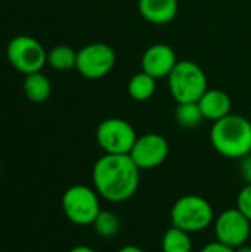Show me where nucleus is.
I'll return each instance as SVG.
<instances>
[{"label": "nucleus", "mask_w": 251, "mask_h": 252, "mask_svg": "<svg viewBox=\"0 0 251 252\" xmlns=\"http://www.w3.org/2000/svg\"><path fill=\"white\" fill-rule=\"evenodd\" d=\"M68 252H96L93 248L90 247H86V245H78V247H74L71 248Z\"/></svg>", "instance_id": "obj_23"}, {"label": "nucleus", "mask_w": 251, "mask_h": 252, "mask_svg": "<svg viewBox=\"0 0 251 252\" xmlns=\"http://www.w3.org/2000/svg\"><path fill=\"white\" fill-rule=\"evenodd\" d=\"M167 81L170 94L178 103L198 102L209 89L204 69L189 59L179 61L167 77Z\"/></svg>", "instance_id": "obj_3"}, {"label": "nucleus", "mask_w": 251, "mask_h": 252, "mask_svg": "<svg viewBox=\"0 0 251 252\" xmlns=\"http://www.w3.org/2000/svg\"><path fill=\"white\" fill-rule=\"evenodd\" d=\"M200 252H235L234 248H229V247H226V245H223V244H220V242H210V244H207L203 250Z\"/></svg>", "instance_id": "obj_22"}, {"label": "nucleus", "mask_w": 251, "mask_h": 252, "mask_svg": "<svg viewBox=\"0 0 251 252\" xmlns=\"http://www.w3.org/2000/svg\"><path fill=\"white\" fill-rule=\"evenodd\" d=\"M117 252H145L143 250H141L139 247H135V245H126L123 247L121 250H118Z\"/></svg>", "instance_id": "obj_24"}, {"label": "nucleus", "mask_w": 251, "mask_h": 252, "mask_svg": "<svg viewBox=\"0 0 251 252\" xmlns=\"http://www.w3.org/2000/svg\"><path fill=\"white\" fill-rule=\"evenodd\" d=\"M250 230L251 221L237 207L222 211L215 220L216 241L234 250L247 242Z\"/></svg>", "instance_id": "obj_9"}, {"label": "nucleus", "mask_w": 251, "mask_h": 252, "mask_svg": "<svg viewBox=\"0 0 251 252\" xmlns=\"http://www.w3.org/2000/svg\"><path fill=\"white\" fill-rule=\"evenodd\" d=\"M47 63L59 72H67L75 68L77 52L71 46L58 44L47 52Z\"/></svg>", "instance_id": "obj_16"}, {"label": "nucleus", "mask_w": 251, "mask_h": 252, "mask_svg": "<svg viewBox=\"0 0 251 252\" xmlns=\"http://www.w3.org/2000/svg\"><path fill=\"white\" fill-rule=\"evenodd\" d=\"M240 170H241V176H243L246 185H251V154L241 158Z\"/></svg>", "instance_id": "obj_21"}, {"label": "nucleus", "mask_w": 251, "mask_h": 252, "mask_svg": "<svg viewBox=\"0 0 251 252\" xmlns=\"http://www.w3.org/2000/svg\"><path fill=\"white\" fill-rule=\"evenodd\" d=\"M9 63L21 74L38 72L47 63V52L43 44L31 35H16L6 47Z\"/></svg>", "instance_id": "obj_6"}, {"label": "nucleus", "mask_w": 251, "mask_h": 252, "mask_svg": "<svg viewBox=\"0 0 251 252\" xmlns=\"http://www.w3.org/2000/svg\"><path fill=\"white\" fill-rule=\"evenodd\" d=\"M198 105L204 120H210L213 123L229 115L232 109V100L229 94L220 89H207L206 93L200 97Z\"/></svg>", "instance_id": "obj_13"}, {"label": "nucleus", "mask_w": 251, "mask_h": 252, "mask_svg": "<svg viewBox=\"0 0 251 252\" xmlns=\"http://www.w3.org/2000/svg\"><path fill=\"white\" fill-rule=\"evenodd\" d=\"M169 149V142L164 136L158 133H146L138 136L129 155L139 170H151L167 159Z\"/></svg>", "instance_id": "obj_10"}, {"label": "nucleus", "mask_w": 251, "mask_h": 252, "mask_svg": "<svg viewBox=\"0 0 251 252\" xmlns=\"http://www.w3.org/2000/svg\"><path fill=\"white\" fill-rule=\"evenodd\" d=\"M62 211L65 217L77 226H92L101 213L99 195L84 185H72L62 195Z\"/></svg>", "instance_id": "obj_5"}, {"label": "nucleus", "mask_w": 251, "mask_h": 252, "mask_svg": "<svg viewBox=\"0 0 251 252\" xmlns=\"http://www.w3.org/2000/svg\"><path fill=\"white\" fill-rule=\"evenodd\" d=\"M115 65V52L107 43H90L77 52L75 69L89 80H98L111 72Z\"/></svg>", "instance_id": "obj_8"}, {"label": "nucleus", "mask_w": 251, "mask_h": 252, "mask_svg": "<svg viewBox=\"0 0 251 252\" xmlns=\"http://www.w3.org/2000/svg\"><path fill=\"white\" fill-rule=\"evenodd\" d=\"M93 230L101 236V238H114L120 232V217L112 213V211H105L101 210L98 217L93 221Z\"/></svg>", "instance_id": "obj_19"}, {"label": "nucleus", "mask_w": 251, "mask_h": 252, "mask_svg": "<svg viewBox=\"0 0 251 252\" xmlns=\"http://www.w3.org/2000/svg\"><path fill=\"white\" fill-rule=\"evenodd\" d=\"M213 148L223 157L241 159L251 154V123L243 115L229 114L215 121L210 130Z\"/></svg>", "instance_id": "obj_2"}, {"label": "nucleus", "mask_w": 251, "mask_h": 252, "mask_svg": "<svg viewBox=\"0 0 251 252\" xmlns=\"http://www.w3.org/2000/svg\"><path fill=\"white\" fill-rule=\"evenodd\" d=\"M172 226L188 233L206 230L213 221L215 214L210 202L200 195H183L172 207Z\"/></svg>", "instance_id": "obj_4"}, {"label": "nucleus", "mask_w": 251, "mask_h": 252, "mask_svg": "<svg viewBox=\"0 0 251 252\" xmlns=\"http://www.w3.org/2000/svg\"><path fill=\"white\" fill-rule=\"evenodd\" d=\"M157 90V78L146 74L145 71H141L135 74L129 83H127V93L133 100L145 102L154 96Z\"/></svg>", "instance_id": "obj_15"}, {"label": "nucleus", "mask_w": 251, "mask_h": 252, "mask_svg": "<svg viewBox=\"0 0 251 252\" xmlns=\"http://www.w3.org/2000/svg\"><path fill=\"white\" fill-rule=\"evenodd\" d=\"M178 62L179 59L176 58V52L172 46L166 43H155L149 46L143 52L141 59L142 71H145L146 74L152 75L157 80L169 77Z\"/></svg>", "instance_id": "obj_11"}, {"label": "nucleus", "mask_w": 251, "mask_h": 252, "mask_svg": "<svg viewBox=\"0 0 251 252\" xmlns=\"http://www.w3.org/2000/svg\"><path fill=\"white\" fill-rule=\"evenodd\" d=\"M141 170L130 155H102L93 165L92 182L98 195L109 202L130 199L139 186Z\"/></svg>", "instance_id": "obj_1"}, {"label": "nucleus", "mask_w": 251, "mask_h": 252, "mask_svg": "<svg viewBox=\"0 0 251 252\" xmlns=\"http://www.w3.org/2000/svg\"><path fill=\"white\" fill-rule=\"evenodd\" d=\"M235 252H251V247L250 245H241V247H238V248H235Z\"/></svg>", "instance_id": "obj_25"}, {"label": "nucleus", "mask_w": 251, "mask_h": 252, "mask_svg": "<svg viewBox=\"0 0 251 252\" xmlns=\"http://www.w3.org/2000/svg\"><path fill=\"white\" fill-rule=\"evenodd\" d=\"M175 120L183 128H195L204 120L198 102H185L178 103L175 109Z\"/></svg>", "instance_id": "obj_18"}, {"label": "nucleus", "mask_w": 251, "mask_h": 252, "mask_svg": "<svg viewBox=\"0 0 251 252\" xmlns=\"http://www.w3.org/2000/svg\"><path fill=\"white\" fill-rule=\"evenodd\" d=\"M138 10L148 22L163 25L176 18L179 3L178 0H138Z\"/></svg>", "instance_id": "obj_12"}, {"label": "nucleus", "mask_w": 251, "mask_h": 252, "mask_svg": "<svg viewBox=\"0 0 251 252\" xmlns=\"http://www.w3.org/2000/svg\"><path fill=\"white\" fill-rule=\"evenodd\" d=\"M237 208L251 221V185H246L237 198Z\"/></svg>", "instance_id": "obj_20"}, {"label": "nucleus", "mask_w": 251, "mask_h": 252, "mask_svg": "<svg viewBox=\"0 0 251 252\" xmlns=\"http://www.w3.org/2000/svg\"><path fill=\"white\" fill-rule=\"evenodd\" d=\"M161 250L163 252H192L191 233L172 226L163 235Z\"/></svg>", "instance_id": "obj_17"}, {"label": "nucleus", "mask_w": 251, "mask_h": 252, "mask_svg": "<svg viewBox=\"0 0 251 252\" xmlns=\"http://www.w3.org/2000/svg\"><path fill=\"white\" fill-rule=\"evenodd\" d=\"M22 87H24L25 97L34 103H41V102L47 100L52 93L50 81L41 71L25 75Z\"/></svg>", "instance_id": "obj_14"}, {"label": "nucleus", "mask_w": 251, "mask_h": 252, "mask_svg": "<svg viewBox=\"0 0 251 252\" xmlns=\"http://www.w3.org/2000/svg\"><path fill=\"white\" fill-rule=\"evenodd\" d=\"M136 139L135 127L123 118H107L96 128V142L105 154L129 155Z\"/></svg>", "instance_id": "obj_7"}, {"label": "nucleus", "mask_w": 251, "mask_h": 252, "mask_svg": "<svg viewBox=\"0 0 251 252\" xmlns=\"http://www.w3.org/2000/svg\"><path fill=\"white\" fill-rule=\"evenodd\" d=\"M0 170H1V167H0Z\"/></svg>", "instance_id": "obj_26"}]
</instances>
